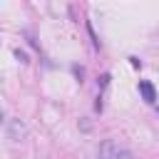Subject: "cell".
I'll return each instance as SVG.
<instances>
[{
  "instance_id": "1",
  "label": "cell",
  "mask_w": 159,
  "mask_h": 159,
  "mask_svg": "<svg viewBox=\"0 0 159 159\" xmlns=\"http://www.w3.org/2000/svg\"><path fill=\"white\" fill-rule=\"evenodd\" d=\"M5 137L10 139V142H22L25 137H27V127H25V122L22 119H17V117H7L5 119Z\"/></svg>"
},
{
  "instance_id": "2",
  "label": "cell",
  "mask_w": 159,
  "mask_h": 159,
  "mask_svg": "<svg viewBox=\"0 0 159 159\" xmlns=\"http://www.w3.org/2000/svg\"><path fill=\"white\" fill-rule=\"evenodd\" d=\"M117 152H119V144L114 139H104L99 144V149H97V159H114Z\"/></svg>"
},
{
  "instance_id": "3",
  "label": "cell",
  "mask_w": 159,
  "mask_h": 159,
  "mask_svg": "<svg viewBox=\"0 0 159 159\" xmlns=\"http://www.w3.org/2000/svg\"><path fill=\"white\" fill-rule=\"evenodd\" d=\"M139 94L144 97V102H154V99H157V89H154V84L147 82V80L139 82Z\"/></svg>"
},
{
  "instance_id": "4",
  "label": "cell",
  "mask_w": 159,
  "mask_h": 159,
  "mask_svg": "<svg viewBox=\"0 0 159 159\" xmlns=\"http://www.w3.org/2000/svg\"><path fill=\"white\" fill-rule=\"evenodd\" d=\"M12 52H15V57H17V60H20L22 65H27V62H30V57H27V52H25V50H20V47H15Z\"/></svg>"
},
{
  "instance_id": "5",
  "label": "cell",
  "mask_w": 159,
  "mask_h": 159,
  "mask_svg": "<svg viewBox=\"0 0 159 159\" xmlns=\"http://www.w3.org/2000/svg\"><path fill=\"white\" fill-rule=\"evenodd\" d=\"M114 159H134V157H132V152H129V149H122V147H119V152H117V157H114Z\"/></svg>"
},
{
  "instance_id": "6",
  "label": "cell",
  "mask_w": 159,
  "mask_h": 159,
  "mask_svg": "<svg viewBox=\"0 0 159 159\" xmlns=\"http://www.w3.org/2000/svg\"><path fill=\"white\" fill-rule=\"evenodd\" d=\"M107 84H109V75H102V77H99V89H104Z\"/></svg>"
},
{
  "instance_id": "7",
  "label": "cell",
  "mask_w": 159,
  "mask_h": 159,
  "mask_svg": "<svg viewBox=\"0 0 159 159\" xmlns=\"http://www.w3.org/2000/svg\"><path fill=\"white\" fill-rule=\"evenodd\" d=\"M129 62H132V67H142V62H139L137 57H129Z\"/></svg>"
}]
</instances>
